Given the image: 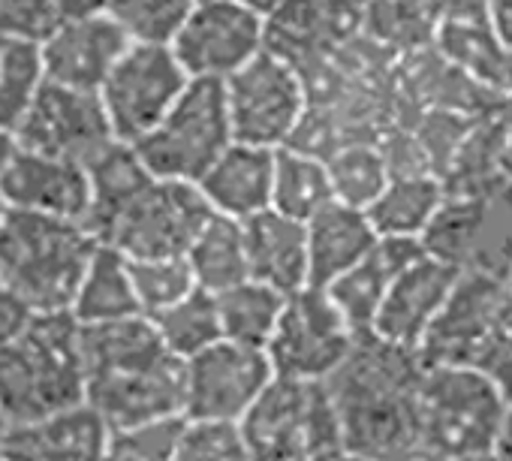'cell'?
I'll return each mask as SVG.
<instances>
[{
    "label": "cell",
    "instance_id": "obj_1",
    "mask_svg": "<svg viewBox=\"0 0 512 461\" xmlns=\"http://www.w3.org/2000/svg\"><path fill=\"white\" fill-rule=\"evenodd\" d=\"M425 362L416 350L392 347L374 335L356 341L353 356L329 380L344 446L380 461H404L419 452L416 398Z\"/></svg>",
    "mask_w": 512,
    "mask_h": 461
},
{
    "label": "cell",
    "instance_id": "obj_2",
    "mask_svg": "<svg viewBox=\"0 0 512 461\" xmlns=\"http://www.w3.org/2000/svg\"><path fill=\"white\" fill-rule=\"evenodd\" d=\"M88 401V365L82 326L73 314H34V320L0 347V419L37 422Z\"/></svg>",
    "mask_w": 512,
    "mask_h": 461
},
{
    "label": "cell",
    "instance_id": "obj_3",
    "mask_svg": "<svg viewBox=\"0 0 512 461\" xmlns=\"http://www.w3.org/2000/svg\"><path fill=\"white\" fill-rule=\"evenodd\" d=\"M97 248L85 223L10 211L0 229V278L34 314H67Z\"/></svg>",
    "mask_w": 512,
    "mask_h": 461
},
{
    "label": "cell",
    "instance_id": "obj_4",
    "mask_svg": "<svg viewBox=\"0 0 512 461\" xmlns=\"http://www.w3.org/2000/svg\"><path fill=\"white\" fill-rule=\"evenodd\" d=\"M425 365L470 368L512 398V287L491 272H461L419 347Z\"/></svg>",
    "mask_w": 512,
    "mask_h": 461
},
{
    "label": "cell",
    "instance_id": "obj_5",
    "mask_svg": "<svg viewBox=\"0 0 512 461\" xmlns=\"http://www.w3.org/2000/svg\"><path fill=\"white\" fill-rule=\"evenodd\" d=\"M512 398L485 374L425 365L416 398L419 452L437 458H482L506 422Z\"/></svg>",
    "mask_w": 512,
    "mask_h": 461
},
{
    "label": "cell",
    "instance_id": "obj_6",
    "mask_svg": "<svg viewBox=\"0 0 512 461\" xmlns=\"http://www.w3.org/2000/svg\"><path fill=\"white\" fill-rule=\"evenodd\" d=\"M241 428L253 461H332L347 449L329 383L275 377Z\"/></svg>",
    "mask_w": 512,
    "mask_h": 461
},
{
    "label": "cell",
    "instance_id": "obj_7",
    "mask_svg": "<svg viewBox=\"0 0 512 461\" xmlns=\"http://www.w3.org/2000/svg\"><path fill=\"white\" fill-rule=\"evenodd\" d=\"M232 142L223 82L193 79L172 112L133 148L154 178L199 184Z\"/></svg>",
    "mask_w": 512,
    "mask_h": 461
},
{
    "label": "cell",
    "instance_id": "obj_8",
    "mask_svg": "<svg viewBox=\"0 0 512 461\" xmlns=\"http://www.w3.org/2000/svg\"><path fill=\"white\" fill-rule=\"evenodd\" d=\"M223 91L235 142L272 151L293 145L311 109L305 76L269 49L229 76Z\"/></svg>",
    "mask_w": 512,
    "mask_h": 461
},
{
    "label": "cell",
    "instance_id": "obj_9",
    "mask_svg": "<svg viewBox=\"0 0 512 461\" xmlns=\"http://www.w3.org/2000/svg\"><path fill=\"white\" fill-rule=\"evenodd\" d=\"M422 248L461 272L506 278L512 263V187L449 190Z\"/></svg>",
    "mask_w": 512,
    "mask_h": 461
},
{
    "label": "cell",
    "instance_id": "obj_10",
    "mask_svg": "<svg viewBox=\"0 0 512 461\" xmlns=\"http://www.w3.org/2000/svg\"><path fill=\"white\" fill-rule=\"evenodd\" d=\"M211 217L214 211L196 184L154 178L100 245L121 251L127 260H178L190 254Z\"/></svg>",
    "mask_w": 512,
    "mask_h": 461
},
{
    "label": "cell",
    "instance_id": "obj_11",
    "mask_svg": "<svg viewBox=\"0 0 512 461\" xmlns=\"http://www.w3.org/2000/svg\"><path fill=\"white\" fill-rule=\"evenodd\" d=\"M193 79L172 46L133 43L100 88L112 133L124 145H139L181 100Z\"/></svg>",
    "mask_w": 512,
    "mask_h": 461
},
{
    "label": "cell",
    "instance_id": "obj_12",
    "mask_svg": "<svg viewBox=\"0 0 512 461\" xmlns=\"http://www.w3.org/2000/svg\"><path fill=\"white\" fill-rule=\"evenodd\" d=\"M359 335L326 290L305 287L287 299L284 317L266 353L284 380L329 383L353 356Z\"/></svg>",
    "mask_w": 512,
    "mask_h": 461
},
{
    "label": "cell",
    "instance_id": "obj_13",
    "mask_svg": "<svg viewBox=\"0 0 512 461\" xmlns=\"http://www.w3.org/2000/svg\"><path fill=\"white\" fill-rule=\"evenodd\" d=\"M266 350L220 341L184 362V416L241 422L275 383Z\"/></svg>",
    "mask_w": 512,
    "mask_h": 461
},
{
    "label": "cell",
    "instance_id": "obj_14",
    "mask_svg": "<svg viewBox=\"0 0 512 461\" xmlns=\"http://www.w3.org/2000/svg\"><path fill=\"white\" fill-rule=\"evenodd\" d=\"M16 139L22 151L85 166L118 142L97 91H76L55 82L40 85L16 127Z\"/></svg>",
    "mask_w": 512,
    "mask_h": 461
},
{
    "label": "cell",
    "instance_id": "obj_15",
    "mask_svg": "<svg viewBox=\"0 0 512 461\" xmlns=\"http://www.w3.org/2000/svg\"><path fill=\"white\" fill-rule=\"evenodd\" d=\"M169 46L190 79L226 82L266 52V16L229 0H199Z\"/></svg>",
    "mask_w": 512,
    "mask_h": 461
},
{
    "label": "cell",
    "instance_id": "obj_16",
    "mask_svg": "<svg viewBox=\"0 0 512 461\" xmlns=\"http://www.w3.org/2000/svg\"><path fill=\"white\" fill-rule=\"evenodd\" d=\"M365 13L368 0H281L266 19V49L302 73L362 40Z\"/></svg>",
    "mask_w": 512,
    "mask_h": 461
},
{
    "label": "cell",
    "instance_id": "obj_17",
    "mask_svg": "<svg viewBox=\"0 0 512 461\" xmlns=\"http://www.w3.org/2000/svg\"><path fill=\"white\" fill-rule=\"evenodd\" d=\"M130 46L133 40L106 10L73 19L40 43L46 82L100 94Z\"/></svg>",
    "mask_w": 512,
    "mask_h": 461
},
{
    "label": "cell",
    "instance_id": "obj_18",
    "mask_svg": "<svg viewBox=\"0 0 512 461\" xmlns=\"http://www.w3.org/2000/svg\"><path fill=\"white\" fill-rule=\"evenodd\" d=\"M458 278H461V269L431 257V254H422L392 284V290L374 320L371 335L392 347L419 353L422 341L428 338L431 326L437 323L440 311L446 308Z\"/></svg>",
    "mask_w": 512,
    "mask_h": 461
},
{
    "label": "cell",
    "instance_id": "obj_19",
    "mask_svg": "<svg viewBox=\"0 0 512 461\" xmlns=\"http://www.w3.org/2000/svg\"><path fill=\"white\" fill-rule=\"evenodd\" d=\"M0 190L13 211L73 223H85L91 211V175L88 166L76 160H58L19 148L16 160L0 175Z\"/></svg>",
    "mask_w": 512,
    "mask_h": 461
},
{
    "label": "cell",
    "instance_id": "obj_20",
    "mask_svg": "<svg viewBox=\"0 0 512 461\" xmlns=\"http://www.w3.org/2000/svg\"><path fill=\"white\" fill-rule=\"evenodd\" d=\"M88 404L109 428L184 416V362L169 356L139 371L94 377L88 380Z\"/></svg>",
    "mask_w": 512,
    "mask_h": 461
},
{
    "label": "cell",
    "instance_id": "obj_21",
    "mask_svg": "<svg viewBox=\"0 0 512 461\" xmlns=\"http://www.w3.org/2000/svg\"><path fill=\"white\" fill-rule=\"evenodd\" d=\"M109 422L85 401L37 422L7 425L0 449L7 461H106Z\"/></svg>",
    "mask_w": 512,
    "mask_h": 461
},
{
    "label": "cell",
    "instance_id": "obj_22",
    "mask_svg": "<svg viewBox=\"0 0 512 461\" xmlns=\"http://www.w3.org/2000/svg\"><path fill=\"white\" fill-rule=\"evenodd\" d=\"M241 226L250 281L266 284L287 299L311 287L308 226L302 220L269 208L244 220Z\"/></svg>",
    "mask_w": 512,
    "mask_h": 461
},
{
    "label": "cell",
    "instance_id": "obj_23",
    "mask_svg": "<svg viewBox=\"0 0 512 461\" xmlns=\"http://www.w3.org/2000/svg\"><path fill=\"white\" fill-rule=\"evenodd\" d=\"M275 154L278 151L272 148L232 142L196 184L211 211L238 223L269 211L275 187Z\"/></svg>",
    "mask_w": 512,
    "mask_h": 461
},
{
    "label": "cell",
    "instance_id": "obj_24",
    "mask_svg": "<svg viewBox=\"0 0 512 461\" xmlns=\"http://www.w3.org/2000/svg\"><path fill=\"white\" fill-rule=\"evenodd\" d=\"M422 254H425V248L416 239H380L377 248L356 269H350L344 278H338L326 290L359 338L371 335L374 320H377L392 284Z\"/></svg>",
    "mask_w": 512,
    "mask_h": 461
},
{
    "label": "cell",
    "instance_id": "obj_25",
    "mask_svg": "<svg viewBox=\"0 0 512 461\" xmlns=\"http://www.w3.org/2000/svg\"><path fill=\"white\" fill-rule=\"evenodd\" d=\"M311 287L329 290L338 278L356 269L380 242L368 211L332 202L308 223Z\"/></svg>",
    "mask_w": 512,
    "mask_h": 461
},
{
    "label": "cell",
    "instance_id": "obj_26",
    "mask_svg": "<svg viewBox=\"0 0 512 461\" xmlns=\"http://www.w3.org/2000/svg\"><path fill=\"white\" fill-rule=\"evenodd\" d=\"M449 190L434 172H404L392 175L386 190L368 208V217L380 239H416L422 242L440 214Z\"/></svg>",
    "mask_w": 512,
    "mask_h": 461
},
{
    "label": "cell",
    "instance_id": "obj_27",
    "mask_svg": "<svg viewBox=\"0 0 512 461\" xmlns=\"http://www.w3.org/2000/svg\"><path fill=\"white\" fill-rule=\"evenodd\" d=\"M91 175V211H88V233L103 242L112 223L133 205V199L154 181L139 151L124 142H112L103 154L88 163Z\"/></svg>",
    "mask_w": 512,
    "mask_h": 461
},
{
    "label": "cell",
    "instance_id": "obj_28",
    "mask_svg": "<svg viewBox=\"0 0 512 461\" xmlns=\"http://www.w3.org/2000/svg\"><path fill=\"white\" fill-rule=\"evenodd\" d=\"M434 52L461 70L476 85L488 88L491 94L512 100V76H509V55L500 43L491 19L479 22H449L437 28Z\"/></svg>",
    "mask_w": 512,
    "mask_h": 461
},
{
    "label": "cell",
    "instance_id": "obj_29",
    "mask_svg": "<svg viewBox=\"0 0 512 461\" xmlns=\"http://www.w3.org/2000/svg\"><path fill=\"white\" fill-rule=\"evenodd\" d=\"M70 314L79 326H103V323H115V320L142 314L136 287H133V269L121 251H115L109 245L97 248V254L79 284Z\"/></svg>",
    "mask_w": 512,
    "mask_h": 461
},
{
    "label": "cell",
    "instance_id": "obj_30",
    "mask_svg": "<svg viewBox=\"0 0 512 461\" xmlns=\"http://www.w3.org/2000/svg\"><path fill=\"white\" fill-rule=\"evenodd\" d=\"M335 199L332 175L326 157L287 145L275 154V187H272V208L308 223Z\"/></svg>",
    "mask_w": 512,
    "mask_h": 461
},
{
    "label": "cell",
    "instance_id": "obj_31",
    "mask_svg": "<svg viewBox=\"0 0 512 461\" xmlns=\"http://www.w3.org/2000/svg\"><path fill=\"white\" fill-rule=\"evenodd\" d=\"M187 263L193 269L196 287L220 296L223 290L250 281L247 251H244V226L238 220L214 214L196 236Z\"/></svg>",
    "mask_w": 512,
    "mask_h": 461
},
{
    "label": "cell",
    "instance_id": "obj_32",
    "mask_svg": "<svg viewBox=\"0 0 512 461\" xmlns=\"http://www.w3.org/2000/svg\"><path fill=\"white\" fill-rule=\"evenodd\" d=\"M362 37L389 58L404 61L434 49L437 19L422 0H368Z\"/></svg>",
    "mask_w": 512,
    "mask_h": 461
},
{
    "label": "cell",
    "instance_id": "obj_33",
    "mask_svg": "<svg viewBox=\"0 0 512 461\" xmlns=\"http://www.w3.org/2000/svg\"><path fill=\"white\" fill-rule=\"evenodd\" d=\"M217 308H220V326L226 341L266 350L284 317L287 296H281L266 284L244 281L223 290L217 296Z\"/></svg>",
    "mask_w": 512,
    "mask_h": 461
},
{
    "label": "cell",
    "instance_id": "obj_34",
    "mask_svg": "<svg viewBox=\"0 0 512 461\" xmlns=\"http://www.w3.org/2000/svg\"><path fill=\"white\" fill-rule=\"evenodd\" d=\"M326 163L335 199L362 211L374 205V199L386 190V184L395 175L380 139H353L347 145H338L326 157Z\"/></svg>",
    "mask_w": 512,
    "mask_h": 461
},
{
    "label": "cell",
    "instance_id": "obj_35",
    "mask_svg": "<svg viewBox=\"0 0 512 461\" xmlns=\"http://www.w3.org/2000/svg\"><path fill=\"white\" fill-rule=\"evenodd\" d=\"M166 350L178 356L181 362H190L193 356L205 353L208 347L223 341V326H220V308L217 296L205 290H193L187 299L172 305L169 311L151 317Z\"/></svg>",
    "mask_w": 512,
    "mask_h": 461
},
{
    "label": "cell",
    "instance_id": "obj_36",
    "mask_svg": "<svg viewBox=\"0 0 512 461\" xmlns=\"http://www.w3.org/2000/svg\"><path fill=\"white\" fill-rule=\"evenodd\" d=\"M46 82L40 43L0 28V127L16 130Z\"/></svg>",
    "mask_w": 512,
    "mask_h": 461
},
{
    "label": "cell",
    "instance_id": "obj_37",
    "mask_svg": "<svg viewBox=\"0 0 512 461\" xmlns=\"http://www.w3.org/2000/svg\"><path fill=\"white\" fill-rule=\"evenodd\" d=\"M199 0H106V13L133 43L169 46Z\"/></svg>",
    "mask_w": 512,
    "mask_h": 461
},
{
    "label": "cell",
    "instance_id": "obj_38",
    "mask_svg": "<svg viewBox=\"0 0 512 461\" xmlns=\"http://www.w3.org/2000/svg\"><path fill=\"white\" fill-rule=\"evenodd\" d=\"M103 10L106 0H0V28L43 43L67 22Z\"/></svg>",
    "mask_w": 512,
    "mask_h": 461
},
{
    "label": "cell",
    "instance_id": "obj_39",
    "mask_svg": "<svg viewBox=\"0 0 512 461\" xmlns=\"http://www.w3.org/2000/svg\"><path fill=\"white\" fill-rule=\"evenodd\" d=\"M136 299L145 317H157L187 299L196 287L187 257L178 260H130Z\"/></svg>",
    "mask_w": 512,
    "mask_h": 461
},
{
    "label": "cell",
    "instance_id": "obj_40",
    "mask_svg": "<svg viewBox=\"0 0 512 461\" xmlns=\"http://www.w3.org/2000/svg\"><path fill=\"white\" fill-rule=\"evenodd\" d=\"M187 416L112 428L106 461H175Z\"/></svg>",
    "mask_w": 512,
    "mask_h": 461
},
{
    "label": "cell",
    "instance_id": "obj_41",
    "mask_svg": "<svg viewBox=\"0 0 512 461\" xmlns=\"http://www.w3.org/2000/svg\"><path fill=\"white\" fill-rule=\"evenodd\" d=\"M175 461H253L241 422L187 419Z\"/></svg>",
    "mask_w": 512,
    "mask_h": 461
},
{
    "label": "cell",
    "instance_id": "obj_42",
    "mask_svg": "<svg viewBox=\"0 0 512 461\" xmlns=\"http://www.w3.org/2000/svg\"><path fill=\"white\" fill-rule=\"evenodd\" d=\"M31 320H34V311L16 296V290L4 278H0V347L10 344Z\"/></svg>",
    "mask_w": 512,
    "mask_h": 461
},
{
    "label": "cell",
    "instance_id": "obj_43",
    "mask_svg": "<svg viewBox=\"0 0 512 461\" xmlns=\"http://www.w3.org/2000/svg\"><path fill=\"white\" fill-rule=\"evenodd\" d=\"M440 25L449 22H479L491 19V0H422Z\"/></svg>",
    "mask_w": 512,
    "mask_h": 461
},
{
    "label": "cell",
    "instance_id": "obj_44",
    "mask_svg": "<svg viewBox=\"0 0 512 461\" xmlns=\"http://www.w3.org/2000/svg\"><path fill=\"white\" fill-rule=\"evenodd\" d=\"M491 25L506 46L509 55V76H512V0H491Z\"/></svg>",
    "mask_w": 512,
    "mask_h": 461
},
{
    "label": "cell",
    "instance_id": "obj_45",
    "mask_svg": "<svg viewBox=\"0 0 512 461\" xmlns=\"http://www.w3.org/2000/svg\"><path fill=\"white\" fill-rule=\"evenodd\" d=\"M491 461H512V407L506 413V422L491 446Z\"/></svg>",
    "mask_w": 512,
    "mask_h": 461
},
{
    "label": "cell",
    "instance_id": "obj_46",
    "mask_svg": "<svg viewBox=\"0 0 512 461\" xmlns=\"http://www.w3.org/2000/svg\"><path fill=\"white\" fill-rule=\"evenodd\" d=\"M16 154H19V139H16V130L0 127V175L7 172V166L16 160Z\"/></svg>",
    "mask_w": 512,
    "mask_h": 461
},
{
    "label": "cell",
    "instance_id": "obj_47",
    "mask_svg": "<svg viewBox=\"0 0 512 461\" xmlns=\"http://www.w3.org/2000/svg\"><path fill=\"white\" fill-rule=\"evenodd\" d=\"M229 4H238V7H247V10H253V13H260V16H272L275 13V7L281 4V0H229Z\"/></svg>",
    "mask_w": 512,
    "mask_h": 461
},
{
    "label": "cell",
    "instance_id": "obj_48",
    "mask_svg": "<svg viewBox=\"0 0 512 461\" xmlns=\"http://www.w3.org/2000/svg\"><path fill=\"white\" fill-rule=\"evenodd\" d=\"M404 461H491V455H482V458H437V455H428V452H413Z\"/></svg>",
    "mask_w": 512,
    "mask_h": 461
},
{
    "label": "cell",
    "instance_id": "obj_49",
    "mask_svg": "<svg viewBox=\"0 0 512 461\" xmlns=\"http://www.w3.org/2000/svg\"><path fill=\"white\" fill-rule=\"evenodd\" d=\"M332 461H380V458H371V455H362V452H350V449H344L341 455H335Z\"/></svg>",
    "mask_w": 512,
    "mask_h": 461
},
{
    "label": "cell",
    "instance_id": "obj_50",
    "mask_svg": "<svg viewBox=\"0 0 512 461\" xmlns=\"http://www.w3.org/2000/svg\"><path fill=\"white\" fill-rule=\"evenodd\" d=\"M10 202H7V196H4V190H0V229H4V223H7V217H10Z\"/></svg>",
    "mask_w": 512,
    "mask_h": 461
},
{
    "label": "cell",
    "instance_id": "obj_51",
    "mask_svg": "<svg viewBox=\"0 0 512 461\" xmlns=\"http://www.w3.org/2000/svg\"><path fill=\"white\" fill-rule=\"evenodd\" d=\"M506 284L512 287V263H509V269H506Z\"/></svg>",
    "mask_w": 512,
    "mask_h": 461
},
{
    "label": "cell",
    "instance_id": "obj_52",
    "mask_svg": "<svg viewBox=\"0 0 512 461\" xmlns=\"http://www.w3.org/2000/svg\"><path fill=\"white\" fill-rule=\"evenodd\" d=\"M0 461H7V458H4V449H0Z\"/></svg>",
    "mask_w": 512,
    "mask_h": 461
},
{
    "label": "cell",
    "instance_id": "obj_53",
    "mask_svg": "<svg viewBox=\"0 0 512 461\" xmlns=\"http://www.w3.org/2000/svg\"><path fill=\"white\" fill-rule=\"evenodd\" d=\"M0 431H4V419H0Z\"/></svg>",
    "mask_w": 512,
    "mask_h": 461
}]
</instances>
